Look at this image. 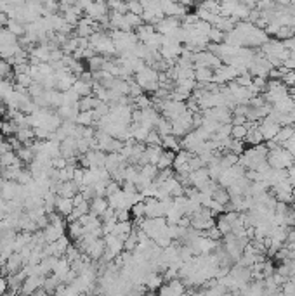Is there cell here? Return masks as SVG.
I'll use <instances>...</instances> for the list:
<instances>
[{
  "label": "cell",
  "instance_id": "obj_8",
  "mask_svg": "<svg viewBox=\"0 0 295 296\" xmlns=\"http://www.w3.org/2000/svg\"><path fill=\"white\" fill-rule=\"evenodd\" d=\"M71 88H73L80 97H84V95H92V83H87V81L82 80V78H77Z\"/></svg>",
  "mask_w": 295,
  "mask_h": 296
},
{
  "label": "cell",
  "instance_id": "obj_9",
  "mask_svg": "<svg viewBox=\"0 0 295 296\" xmlns=\"http://www.w3.org/2000/svg\"><path fill=\"white\" fill-rule=\"evenodd\" d=\"M66 230H68V236H70V239H73V241H75V239H78L85 232V229H84V225H82L80 220H75V222H68Z\"/></svg>",
  "mask_w": 295,
  "mask_h": 296
},
{
  "label": "cell",
  "instance_id": "obj_4",
  "mask_svg": "<svg viewBox=\"0 0 295 296\" xmlns=\"http://www.w3.org/2000/svg\"><path fill=\"white\" fill-rule=\"evenodd\" d=\"M184 291H186L184 282L176 281V279H172V281L167 282V286L160 288V295H182Z\"/></svg>",
  "mask_w": 295,
  "mask_h": 296
},
{
  "label": "cell",
  "instance_id": "obj_6",
  "mask_svg": "<svg viewBox=\"0 0 295 296\" xmlns=\"http://www.w3.org/2000/svg\"><path fill=\"white\" fill-rule=\"evenodd\" d=\"M106 57H104L103 54H94L92 57L87 59V66L88 70L92 71V73H96V71H103L104 66H106Z\"/></svg>",
  "mask_w": 295,
  "mask_h": 296
},
{
  "label": "cell",
  "instance_id": "obj_2",
  "mask_svg": "<svg viewBox=\"0 0 295 296\" xmlns=\"http://www.w3.org/2000/svg\"><path fill=\"white\" fill-rule=\"evenodd\" d=\"M88 203H90V213L96 215V216H101L108 210V206H110L106 196H96V197H92Z\"/></svg>",
  "mask_w": 295,
  "mask_h": 296
},
{
  "label": "cell",
  "instance_id": "obj_1",
  "mask_svg": "<svg viewBox=\"0 0 295 296\" xmlns=\"http://www.w3.org/2000/svg\"><path fill=\"white\" fill-rule=\"evenodd\" d=\"M75 208L73 197H64V196H56V212L61 213L63 216H68Z\"/></svg>",
  "mask_w": 295,
  "mask_h": 296
},
{
  "label": "cell",
  "instance_id": "obj_10",
  "mask_svg": "<svg viewBox=\"0 0 295 296\" xmlns=\"http://www.w3.org/2000/svg\"><path fill=\"white\" fill-rule=\"evenodd\" d=\"M75 121H77L78 125H82V127H92L96 120H94L92 111H78Z\"/></svg>",
  "mask_w": 295,
  "mask_h": 296
},
{
  "label": "cell",
  "instance_id": "obj_12",
  "mask_svg": "<svg viewBox=\"0 0 295 296\" xmlns=\"http://www.w3.org/2000/svg\"><path fill=\"white\" fill-rule=\"evenodd\" d=\"M0 272H2V262H0Z\"/></svg>",
  "mask_w": 295,
  "mask_h": 296
},
{
  "label": "cell",
  "instance_id": "obj_3",
  "mask_svg": "<svg viewBox=\"0 0 295 296\" xmlns=\"http://www.w3.org/2000/svg\"><path fill=\"white\" fill-rule=\"evenodd\" d=\"M104 249H106V242H104V239H101V238H97L96 241L92 242V244L88 246L87 248V255H88V258L90 260H99L101 256H103V253H104Z\"/></svg>",
  "mask_w": 295,
  "mask_h": 296
},
{
  "label": "cell",
  "instance_id": "obj_5",
  "mask_svg": "<svg viewBox=\"0 0 295 296\" xmlns=\"http://www.w3.org/2000/svg\"><path fill=\"white\" fill-rule=\"evenodd\" d=\"M214 78V70L212 68H206V66H200L195 68V80L198 83H208Z\"/></svg>",
  "mask_w": 295,
  "mask_h": 296
},
{
  "label": "cell",
  "instance_id": "obj_7",
  "mask_svg": "<svg viewBox=\"0 0 295 296\" xmlns=\"http://www.w3.org/2000/svg\"><path fill=\"white\" fill-rule=\"evenodd\" d=\"M162 147L167 151L177 153V151L181 149V140H179V137L174 135V134H169V135L162 137Z\"/></svg>",
  "mask_w": 295,
  "mask_h": 296
},
{
  "label": "cell",
  "instance_id": "obj_11",
  "mask_svg": "<svg viewBox=\"0 0 295 296\" xmlns=\"http://www.w3.org/2000/svg\"><path fill=\"white\" fill-rule=\"evenodd\" d=\"M247 132H248L247 125H233V127H231V137H233V139L243 140L245 135H247Z\"/></svg>",
  "mask_w": 295,
  "mask_h": 296
}]
</instances>
